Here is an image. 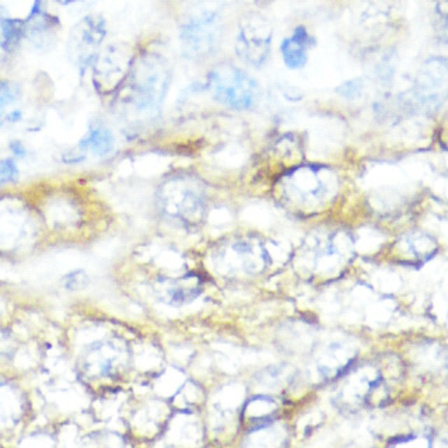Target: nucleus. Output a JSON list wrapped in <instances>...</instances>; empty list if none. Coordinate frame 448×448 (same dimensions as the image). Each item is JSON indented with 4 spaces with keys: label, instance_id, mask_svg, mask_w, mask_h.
<instances>
[{
    "label": "nucleus",
    "instance_id": "1",
    "mask_svg": "<svg viewBox=\"0 0 448 448\" xmlns=\"http://www.w3.org/2000/svg\"><path fill=\"white\" fill-rule=\"evenodd\" d=\"M404 374V366L397 357L385 356L363 363L344 380L339 401L346 408L384 405L398 392Z\"/></svg>",
    "mask_w": 448,
    "mask_h": 448
},
{
    "label": "nucleus",
    "instance_id": "2",
    "mask_svg": "<svg viewBox=\"0 0 448 448\" xmlns=\"http://www.w3.org/2000/svg\"><path fill=\"white\" fill-rule=\"evenodd\" d=\"M234 0H192L180 28L183 52L189 59H205L216 52L223 37L221 12Z\"/></svg>",
    "mask_w": 448,
    "mask_h": 448
},
{
    "label": "nucleus",
    "instance_id": "3",
    "mask_svg": "<svg viewBox=\"0 0 448 448\" xmlns=\"http://www.w3.org/2000/svg\"><path fill=\"white\" fill-rule=\"evenodd\" d=\"M207 87L216 101L239 111L252 108L261 95L258 83L230 64L220 65L209 73Z\"/></svg>",
    "mask_w": 448,
    "mask_h": 448
},
{
    "label": "nucleus",
    "instance_id": "4",
    "mask_svg": "<svg viewBox=\"0 0 448 448\" xmlns=\"http://www.w3.org/2000/svg\"><path fill=\"white\" fill-rule=\"evenodd\" d=\"M170 83V71L164 59L151 55L143 58L133 72L132 101L142 114H157Z\"/></svg>",
    "mask_w": 448,
    "mask_h": 448
},
{
    "label": "nucleus",
    "instance_id": "5",
    "mask_svg": "<svg viewBox=\"0 0 448 448\" xmlns=\"http://www.w3.org/2000/svg\"><path fill=\"white\" fill-rule=\"evenodd\" d=\"M273 30L266 19L259 15L245 16L236 38V52L239 58L252 68H261L270 53Z\"/></svg>",
    "mask_w": 448,
    "mask_h": 448
},
{
    "label": "nucleus",
    "instance_id": "6",
    "mask_svg": "<svg viewBox=\"0 0 448 448\" xmlns=\"http://www.w3.org/2000/svg\"><path fill=\"white\" fill-rule=\"evenodd\" d=\"M164 206L167 212L181 218L191 220L202 210V189L189 178H177L168 183L164 189Z\"/></svg>",
    "mask_w": 448,
    "mask_h": 448
},
{
    "label": "nucleus",
    "instance_id": "7",
    "mask_svg": "<svg viewBox=\"0 0 448 448\" xmlns=\"http://www.w3.org/2000/svg\"><path fill=\"white\" fill-rule=\"evenodd\" d=\"M438 250L436 240L422 232L404 234L395 244L397 259L405 265H420L429 261Z\"/></svg>",
    "mask_w": 448,
    "mask_h": 448
},
{
    "label": "nucleus",
    "instance_id": "8",
    "mask_svg": "<svg viewBox=\"0 0 448 448\" xmlns=\"http://www.w3.org/2000/svg\"><path fill=\"white\" fill-rule=\"evenodd\" d=\"M293 188L308 202H324L330 195V181L325 180L322 171L314 168H304L292 177Z\"/></svg>",
    "mask_w": 448,
    "mask_h": 448
},
{
    "label": "nucleus",
    "instance_id": "9",
    "mask_svg": "<svg viewBox=\"0 0 448 448\" xmlns=\"http://www.w3.org/2000/svg\"><path fill=\"white\" fill-rule=\"evenodd\" d=\"M314 44L312 38L304 27H297L293 35L283 39L280 53L289 69H301L307 64L308 48Z\"/></svg>",
    "mask_w": 448,
    "mask_h": 448
},
{
    "label": "nucleus",
    "instance_id": "10",
    "mask_svg": "<svg viewBox=\"0 0 448 448\" xmlns=\"http://www.w3.org/2000/svg\"><path fill=\"white\" fill-rule=\"evenodd\" d=\"M79 147L82 150L91 151L98 157H104L114 150V136L106 128L95 127L83 138Z\"/></svg>",
    "mask_w": 448,
    "mask_h": 448
},
{
    "label": "nucleus",
    "instance_id": "11",
    "mask_svg": "<svg viewBox=\"0 0 448 448\" xmlns=\"http://www.w3.org/2000/svg\"><path fill=\"white\" fill-rule=\"evenodd\" d=\"M0 30H2V39H0L2 49L5 52H13L24 35V21L16 19H5L0 23Z\"/></svg>",
    "mask_w": 448,
    "mask_h": 448
},
{
    "label": "nucleus",
    "instance_id": "12",
    "mask_svg": "<svg viewBox=\"0 0 448 448\" xmlns=\"http://www.w3.org/2000/svg\"><path fill=\"white\" fill-rule=\"evenodd\" d=\"M250 418L256 422L258 419V424H261L265 420H269V418L272 416L273 411H274V402L269 398H255L254 401L250 402Z\"/></svg>",
    "mask_w": 448,
    "mask_h": 448
},
{
    "label": "nucleus",
    "instance_id": "13",
    "mask_svg": "<svg viewBox=\"0 0 448 448\" xmlns=\"http://www.w3.org/2000/svg\"><path fill=\"white\" fill-rule=\"evenodd\" d=\"M90 282V279L87 276V273L82 269L69 272L66 276H64L62 279V285L66 290L71 292H77V290H83L84 288H87Z\"/></svg>",
    "mask_w": 448,
    "mask_h": 448
},
{
    "label": "nucleus",
    "instance_id": "14",
    "mask_svg": "<svg viewBox=\"0 0 448 448\" xmlns=\"http://www.w3.org/2000/svg\"><path fill=\"white\" fill-rule=\"evenodd\" d=\"M19 178V168L13 158L0 160V187L13 184Z\"/></svg>",
    "mask_w": 448,
    "mask_h": 448
},
{
    "label": "nucleus",
    "instance_id": "15",
    "mask_svg": "<svg viewBox=\"0 0 448 448\" xmlns=\"http://www.w3.org/2000/svg\"><path fill=\"white\" fill-rule=\"evenodd\" d=\"M336 91H338L345 98H353V97L360 95V93H362V84H360L359 80L348 82V83L342 84Z\"/></svg>",
    "mask_w": 448,
    "mask_h": 448
},
{
    "label": "nucleus",
    "instance_id": "16",
    "mask_svg": "<svg viewBox=\"0 0 448 448\" xmlns=\"http://www.w3.org/2000/svg\"><path fill=\"white\" fill-rule=\"evenodd\" d=\"M10 150L19 158H23V157L27 156V149L23 146L21 142H17V140L16 142H12L10 143Z\"/></svg>",
    "mask_w": 448,
    "mask_h": 448
},
{
    "label": "nucleus",
    "instance_id": "17",
    "mask_svg": "<svg viewBox=\"0 0 448 448\" xmlns=\"http://www.w3.org/2000/svg\"><path fill=\"white\" fill-rule=\"evenodd\" d=\"M273 2V0H255V3L258 5V6H261V8H265V6H268L269 3H272Z\"/></svg>",
    "mask_w": 448,
    "mask_h": 448
},
{
    "label": "nucleus",
    "instance_id": "18",
    "mask_svg": "<svg viewBox=\"0 0 448 448\" xmlns=\"http://www.w3.org/2000/svg\"><path fill=\"white\" fill-rule=\"evenodd\" d=\"M59 2H61L62 5H69V3H73L75 0H59Z\"/></svg>",
    "mask_w": 448,
    "mask_h": 448
}]
</instances>
